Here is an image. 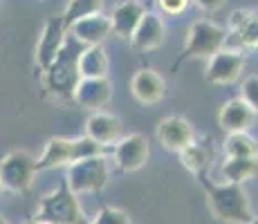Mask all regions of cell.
<instances>
[{"instance_id": "obj_11", "label": "cell", "mask_w": 258, "mask_h": 224, "mask_svg": "<svg viewBox=\"0 0 258 224\" xmlns=\"http://www.w3.org/2000/svg\"><path fill=\"white\" fill-rule=\"evenodd\" d=\"M157 139H160V143L166 151L180 153L184 151L188 143L196 141V132H193V126L184 117L171 114V117L162 119L160 126H157Z\"/></svg>"}, {"instance_id": "obj_10", "label": "cell", "mask_w": 258, "mask_h": 224, "mask_svg": "<svg viewBox=\"0 0 258 224\" xmlns=\"http://www.w3.org/2000/svg\"><path fill=\"white\" fill-rule=\"evenodd\" d=\"M112 159L121 173L140 171L148 162V141L144 134H128L121 137L112 148Z\"/></svg>"}, {"instance_id": "obj_6", "label": "cell", "mask_w": 258, "mask_h": 224, "mask_svg": "<svg viewBox=\"0 0 258 224\" xmlns=\"http://www.w3.org/2000/svg\"><path fill=\"white\" fill-rule=\"evenodd\" d=\"M74 195L81 193H99L110 179L106 166V157H88L68 166V175L63 177Z\"/></svg>"}, {"instance_id": "obj_18", "label": "cell", "mask_w": 258, "mask_h": 224, "mask_svg": "<svg viewBox=\"0 0 258 224\" xmlns=\"http://www.w3.org/2000/svg\"><path fill=\"white\" fill-rule=\"evenodd\" d=\"M146 14V7L137 0H126L112 12V16L108 18L110 21V34H115L119 38H131L135 27L140 25L142 16Z\"/></svg>"}, {"instance_id": "obj_31", "label": "cell", "mask_w": 258, "mask_h": 224, "mask_svg": "<svg viewBox=\"0 0 258 224\" xmlns=\"http://www.w3.org/2000/svg\"><path fill=\"white\" fill-rule=\"evenodd\" d=\"M0 224H9V222H7V220H5V217H3V215H0Z\"/></svg>"}, {"instance_id": "obj_3", "label": "cell", "mask_w": 258, "mask_h": 224, "mask_svg": "<svg viewBox=\"0 0 258 224\" xmlns=\"http://www.w3.org/2000/svg\"><path fill=\"white\" fill-rule=\"evenodd\" d=\"M88 157H106V148L94 143L88 137H79V139L52 137L47 141L41 159L34 162V168H36V173H41V171H49V168L70 166V164L81 162V159Z\"/></svg>"}, {"instance_id": "obj_16", "label": "cell", "mask_w": 258, "mask_h": 224, "mask_svg": "<svg viewBox=\"0 0 258 224\" xmlns=\"http://www.w3.org/2000/svg\"><path fill=\"white\" fill-rule=\"evenodd\" d=\"M131 92L140 103L153 106L166 94V83L155 69H140L131 81Z\"/></svg>"}, {"instance_id": "obj_17", "label": "cell", "mask_w": 258, "mask_h": 224, "mask_svg": "<svg viewBox=\"0 0 258 224\" xmlns=\"http://www.w3.org/2000/svg\"><path fill=\"white\" fill-rule=\"evenodd\" d=\"M220 128L225 132H247V128L256 121V110H251L245 101L240 99H231L222 106L220 114H218Z\"/></svg>"}, {"instance_id": "obj_25", "label": "cell", "mask_w": 258, "mask_h": 224, "mask_svg": "<svg viewBox=\"0 0 258 224\" xmlns=\"http://www.w3.org/2000/svg\"><path fill=\"white\" fill-rule=\"evenodd\" d=\"M240 101H245L251 110H256V108H258V77H256V74H254V77H249L245 83H242Z\"/></svg>"}, {"instance_id": "obj_27", "label": "cell", "mask_w": 258, "mask_h": 224, "mask_svg": "<svg viewBox=\"0 0 258 224\" xmlns=\"http://www.w3.org/2000/svg\"><path fill=\"white\" fill-rule=\"evenodd\" d=\"M236 36H238V41L245 45V47H256L258 45V21L254 18V21H251L249 25H245Z\"/></svg>"}, {"instance_id": "obj_9", "label": "cell", "mask_w": 258, "mask_h": 224, "mask_svg": "<svg viewBox=\"0 0 258 224\" xmlns=\"http://www.w3.org/2000/svg\"><path fill=\"white\" fill-rule=\"evenodd\" d=\"M66 36H68V29L63 27L61 18L58 16L47 18L45 25H43L41 36H38V43H36V69H38V74L45 72L49 67V63L56 58L58 49H61L63 43H66Z\"/></svg>"}, {"instance_id": "obj_14", "label": "cell", "mask_w": 258, "mask_h": 224, "mask_svg": "<svg viewBox=\"0 0 258 224\" xmlns=\"http://www.w3.org/2000/svg\"><path fill=\"white\" fill-rule=\"evenodd\" d=\"M86 137L103 148L110 146V143H117L121 139V121L115 114L92 112L86 121Z\"/></svg>"}, {"instance_id": "obj_2", "label": "cell", "mask_w": 258, "mask_h": 224, "mask_svg": "<svg viewBox=\"0 0 258 224\" xmlns=\"http://www.w3.org/2000/svg\"><path fill=\"white\" fill-rule=\"evenodd\" d=\"M83 47L79 41H74L72 36H66V43L58 49L56 58L49 63V67L41 74L43 77V88H45L47 94L56 99H63V101H70L74 88L81 81L79 77V56H81Z\"/></svg>"}, {"instance_id": "obj_12", "label": "cell", "mask_w": 258, "mask_h": 224, "mask_svg": "<svg viewBox=\"0 0 258 224\" xmlns=\"http://www.w3.org/2000/svg\"><path fill=\"white\" fill-rule=\"evenodd\" d=\"M112 97V83L108 79H81L74 88L72 101H77L81 108L92 112H99Z\"/></svg>"}, {"instance_id": "obj_8", "label": "cell", "mask_w": 258, "mask_h": 224, "mask_svg": "<svg viewBox=\"0 0 258 224\" xmlns=\"http://www.w3.org/2000/svg\"><path fill=\"white\" fill-rule=\"evenodd\" d=\"M245 65V56L236 49H218L209 58L205 69V79L213 86H229L234 83L242 72Z\"/></svg>"}, {"instance_id": "obj_26", "label": "cell", "mask_w": 258, "mask_h": 224, "mask_svg": "<svg viewBox=\"0 0 258 224\" xmlns=\"http://www.w3.org/2000/svg\"><path fill=\"white\" fill-rule=\"evenodd\" d=\"M256 18V12L254 9H236V12H231L229 16V25H231V32L238 34L245 25H249L251 21Z\"/></svg>"}, {"instance_id": "obj_30", "label": "cell", "mask_w": 258, "mask_h": 224, "mask_svg": "<svg viewBox=\"0 0 258 224\" xmlns=\"http://www.w3.org/2000/svg\"><path fill=\"white\" fill-rule=\"evenodd\" d=\"M25 224H43V222H38V220H34V217H29V220L25 222Z\"/></svg>"}, {"instance_id": "obj_13", "label": "cell", "mask_w": 258, "mask_h": 224, "mask_svg": "<svg viewBox=\"0 0 258 224\" xmlns=\"http://www.w3.org/2000/svg\"><path fill=\"white\" fill-rule=\"evenodd\" d=\"M164 36H166V27H164V23H162V18L146 12L142 16L140 25L135 27V32H133L131 45L137 52H151V49L160 47V45L164 43Z\"/></svg>"}, {"instance_id": "obj_24", "label": "cell", "mask_w": 258, "mask_h": 224, "mask_svg": "<svg viewBox=\"0 0 258 224\" xmlns=\"http://www.w3.org/2000/svg\"><path fill=\"white\" fill-rule=\"evenodd\" d=\"M90 224H133L131 215L123 213L121 208H112V206H103L101 211L94 215V220Z\"/></svg>"}, {"instance_id": "obj_19", "label": "cell", "mask_w": 258, "mask_h": 224, "mask_svg": "<svg viewBox=\"0 0 258 224\" xmlns=\"http://www.w3.org/2000/svg\"><path fill=\"white\" fill-rule=\"evenodd\" d=\"M108 72V56L101 45L83 47L79 56V77L81 79H106Z\"/></svg>"}, {"instance_id": "obj_1", "label": "cell", "mask_w": 258, "mask_h": 224, "mask_svg": "<svg viewBox=\"0 0 258 224\" xmlns=\"http://www.w3.org/2000/svg\"><path fill=\"white\" fill-rule=\"evenodd\" d=\"M196 177L205 186L207 202H209V208L216 220L227 224H249L256 220L249 200H247V193L240 184H216L207 177V173H200Z\"/></svg>"}, {"instance_id": "obj_33", "label": "cell", "mask_w": 258, "mask_h": 224, "mask_svg": "<svg viewBox=\"0 0 258 224\" xmlns=\"http://www.w3.org/2000/svg\"><path fill=\"white\" fill-rule=\"evenodd\" d=\"M0 191H3V188H0Z\"/></svg>"}, {"instance_id": "obj_22", "label": "cell", "mask_w": 258, "mask_h": 224, "mask_svg": "<svg viewBox=\"0 0 258 224\" xmlns=\"http://www.w3.org/2000/svg\"><path fill=\"white\" fill-rule=\"evenodd\" d=\"M180 159L186 171H191L193 175H200V173H207V168H209L211 155L205 143L193 141V143H188L184 151H180Z\"/></svg>"}, {"instance_id": "obj_5", "label": "cell", "mask_w": 258, "mask_h": 224, "mask_svg": "<svg viewBox=\"0 0 258 224\" xmlns=\"http://www.w3.org/2000/svg\"><path fill=\"white\" fill-rule=\"evenodd\" d=\"M225 43H227V32L220 25L209 23V21H196L186 34L184 49L177 54L171 69L175 72L182 63L193 61V58H211L218 49H222Z\"/></svg>"}, {"instance_id": "obj_32", "label": "cell", "mask_w": 258, "mask_h": 224, "mask_svg": "<svg viewBox=\"0 0 258 224\" xmlns=\"http://www.w3.org/2000/svg\"><path fill=\"white\" fill-rule=\"evenodd\" d=\"M249 224H258V220H254V222H249Z\"/></svg>"}, {"instance_id": "obj_21", "label": "cell", "mask_w": 258, "mask_h": 224, "mask_svg": "<svg viewBox=\"0 0 258 224\" xmlns=\"http://www.w3.org/2000/svg\"><path fill=\"white\" fill-rule=\"evenodd\" d=\"M103 7V0H70L66 7V12L61 14V23L66 29H70L77 21H81V18H88V16H94V14H99Z\"/></svg>"}, {"instance_id": "obj_15", "label": "cell", "mask_w": 258, "mask_h": 224, "mask_svg": "<svg viewBox=\"0 0 258 224\" xmlns=\"http://www.w3.org/2000/svg\"><path fill=\"white\" fill-rule=\"evenodd\" d=\"M68 36H72L74 41H79L86 47H92V45H101L110 36V21L101 14H94V16L81 18L68 29Z\"/></svg>"}, {"instance_id": "obj_7", "label": "cell", "mask_w": 258, "mask_h": 224, "mask_svg": "<svg viewBox=\"0 0 258 224\" xmlns=\"http://www.w3.org/2000/svg\"><path fill=\"white\" fill-rule=\"evenodd\" d=\"M27 151H12L0 159V188L12 193H27L34 182L36 168Z\"/></svg>"}, {"instance_id": "obj_23", "label": "cell", "mask_w": 258, "mask_h": 224, "mask_svg": "<svg viewBox=\"0 0 258 224\" xmlns=\"http://www.w3.org/2000/svg\"><path fill=\"white\" fill-rule=\"evenodd\" d=\"M225 153L227 157H238V159L256 157L258 155L256 139L249 137L247 132H231L225 139Z\"/></svg>"}, {"instance_id": "obj_29", "label": "cell", "mask_w": 258, "mask_h": 224, "mask_svg": "<svg viewBox=\"0 0 258 224\" xmlns=\"http://www.w3.org/2000/svg\"><path fill=\"white\" fill-rule=\"evenodd\" d=\"M193 3L200 9H205V12H218L220 7H225L227 0H193Z\"/></svg>"}, {"instance_id": "obj_28", "label": "cell", "mask_w": 258, "mask_h": 224, "mask_svg": "<svg viewBox=\"0 0 258 224\" xmlns=\"http://www.w3.org/2000/svg\"><path fill=\"white\" fill-rule=\"evenodd\" d=\"M157 7L168 16H177L188 7V0H157Z\"/></svg>"}, {"instance_id": "obj_20", "label": "cell", "mask_w": 258, "mask_h": 224, "mask_svg": "<svg viewBox=\"0 0 258 224\" xmlns=\"http://www.w3.org/2000/svg\"><path fill=\"white\" fill-rule=\"evenodd\" d=\"M220 173H222V177H225L227 184H240L242 186L247 179L256 177L258 162H256V157H245V159L227 157V162L222 164Z\"/></svg>"}, {"instance_id": "obj_4", "label": "cell", "mask_w": 258, "mask_h": 224, "mask_svg": "<svg viewBox=\"0 0 258 224\" xmlns=\"http://www.w3.org/2000/svg\"><path fill=\"white\" fill-rule=\"evenodd\" d=\"M34 220L43 224H90L88 217L83 215L77 195L68 188L66 179H61L54 193L41 197Z\"/></svg>"}]
</instances>
